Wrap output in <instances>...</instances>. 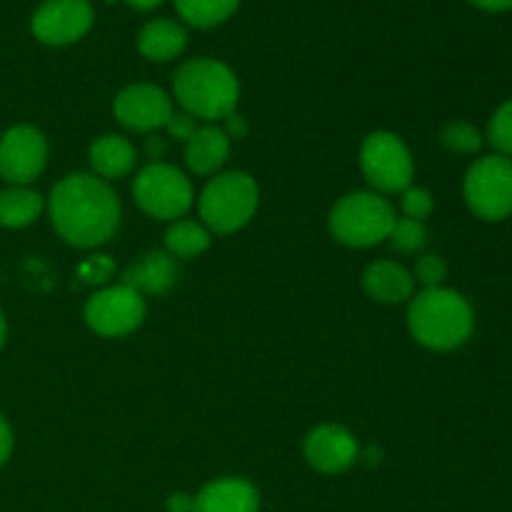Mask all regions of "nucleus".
Wrapping results in <instances>:
<instances>
[{"label":"nucleus","mask_w":512,"mask_h":512,"mask_svg":"<svg viewBox=\"0 0 512 512\" xmlns=\"http://www.w3.org/2000/svg\"><path fill=\"white\" fill-rule=\"evenodd\" d=\"M210 248V230L195 220H175L165 230V253L173 258L190 260L203 255Z\"/></svg>","instance_id":"412c9836"},{"label":"nucleus","mask_w":512,"mask_h":512,"mask_svg":"<svg viewBox=\"0 0 512 512\" xmlns=\"http://www.w3.org/2000/svg\"><path fill=\"white\" fill-rule=\"evenodd\" d=\"M440 143L458 155H475L483 148V133L465 120H450L440 130Z\"/></svg>","instance_id":"5701e85b"},{"label":"nucleus","mask_w":512,"mask_h":512,"mask_svg":"<svg viewBox=\"0 0 512 512\" xmlns=\"http://www.w3.org/2000/svg\"><path fill=\"white\" fill-rule=\"evenodd\" d=\"M260 203V190L253 175L243 170L220 173L200 193V218L215 235H230L245 228Z\"/></svg>","instance_id":"39448f33"},{"label":"nucleus","mask_w":512,"mask_h":512,"mask_svg":"<svg viewBox=\"0 0 512 512\" xmlns=\"http://www.w3.org/2000/svg\"><path fill=\"white\" fill-rule=\"evenodd\" d=\"M163 143H160V140H150L148 143V153H150V158H160V155H163Z\"/></svg>","instance_id":"f704fd0d"},{"label":"nucleus","mask_w":512,"mask_h":512,"mask_svg":"<svg viewBox=\"0 0 512 512\" xmlns=\"http://www.w3.org/2000/svg\"><path fill=\"white\" fill-rule=\"evenodd\" d=\"M48 165V140L33 125H15L0 138V178L10 185H28Z\"/></svg>","instance_id":"9b49d317"},{"label":"nucleus","mask_w":512,"mask_h":512,"mask_svg":"<svg viewBox=\"0 0 512 512\" xmlns=\"http://www.w3.org/2000/svg\"><path fill=\"white\" fill-rule=\"evenodd\" d=\"M135 160H138V155H135L133 143L123 135H100L88 150V163L93 168V175L103 178L105 183L125 178L135 168Z\"/></svg>","instance_id":"a211bd4d"},{"label":"nucleus","mask_w":512,"mask_h":512,"mask_svg":"<svg viewBox=\"0 0 512 512\" xmlns=\"http://www.w3.org/2000/svg\"><path fill=\"white\" fill-rule=\"evenodd\" d=\"M10 453H13V430H10L8 420L0 415V468L8 463Z\"/></svg>","instance_id":"c756f323"},{"label":"nucleus","mask_w":512,"mask_h":512,"mask_svg":"<svg viewBox=\"0 0 512 512\" xmlns=\"http://www.w3.org/2000/svg\"><path fill=\"white\" fill-rule=\"evenodd\" d=\"M360 170L375 193H403L413 183V155L390 130H375L360 145Z\"/></svg>","instance_id":"6e6552de"},{"label":"nucleus","mask_w":512,"mask_h":512,"mask_svg":"<svg viewBox=\"0 0 512 512\" xmlns=\"http://www.w3.org/2000/svg\"><path fill=\"white\" fill-rule=\"evenodd\" d=\"M110 273H113V263L105 255H95V258L85 260L80 265V278L85 283H105L110 278Z\"/></svg>","instance_id":"cd10ccee"},{"label":"nucleus","mask_w":512,"mask_h":512,"mask_svg":"<svg viewBox=\"0 0 512 512\" xmlns=\"http://www.w3.org/2000/svg\"><path fill=\"white\" fill-rule=\"evenodd\" d=\"M488 143L498 150L495 155L512 158V98L505 100L490 118Z\"/></svg>","instance_id":"393cba45"},{"label":"nucleus","mask_w":512,"mask_h":512,"mask_svg":"<svg viewBox=\"0 0 512 512\" xmlns=\"http://www.w3.org/2000/svg\"><path fill=\"white\" fill-rule=\"evenodd\" d=\"M43 208V195L30 190L28 185H10L0 190V225L3 228H28L40 218Z\"/></svg>","instance_id":"aec40b11"},{"label":"nucleus","mask_w":512,"mask_h":512,"mask_svg":"<svg viewBox=\"0 0 512 512\" xmlns=\"http://www.w3.org/2000/svg\"><path fill=\"white\" fill-rule=\"evenodd\" d=\"M165 508H168V512H195V498H190L185 493H175L170 495Z\"/></svg>","instance_id":"2f4dec72"},{"label":"nucleus","mask_w":512,"mask_h":512,"mask_svg":"<svg viewBox=\"0 0 512 512\" xmlns=\"http://www.w3.org/2000/svg\"><path fill=\"white\" fill-rule=\"evenodd\" d=\"M468 208L488 223L512 215V160L503 155H485L468 168L463 180Z\"/></svg>","instance_id":"423d86ee"},{"label":"nucleus","mask_w":512,"mask_h":512,"mask_svg":"<svg viewBox=\"0 0 512 512\" xmlns=\"http://www.w3.org/2000/svg\"><path fill=\"white\" fill-rule=\"evenodd\" d=\"M230 155V138L218 125H205L195 130L185 143V163L195 175H213L225 165Z\"/></svg>","instance_id":"f3484780"},{"label":"nucleus","mask_w":512,"mask_h":512,"mask_svg":"<svg viewBox=\"0 0 512 512\" xmlns=\"http://www.w3.org/2000/svg\"><path fill=\"white\" fill-rule=\"evenodd\" d=\"M303 453L310 468L325 475L345 473L360 458L355 435L348 428H343V425L333 423L310 430L303 443Z\"/></svg>","instance_id":"ddd939ff"},{"label":"nucleus","mask_w":512,"mask_h":512,"mask_svg":"<svg viewBox=\"0 0 512 512\" xmlns=\"http://www.w3.org/2000/svg\"><path fill=\"white\" fill-rule=\"evenodd\" d=\"M225 135H228V138H245V135H248V123H245V118L243 115H238V113H233V115H228V118H225Z\"/></svg>","instance_id":"7c9ffc66"},{"label":"nucleus","mask_w":512,"mask_h":512,"mask_svg":"<svg viewBox=\"0 0 512 512\" xmlns=\"http://www.w3.org/2000/svg\"><path fill=\"white\" fill-rule=\"evenodd\" d=\"M195 512H260V493L243 478H220L195 495Z\"/></svg>","instance_id":"4468645a"},{"label":"nucleus","mask_w":512,"mask_h":512,"mask_svg":"<svg viewBox=\"0 0 512 512\" xmlns=\"http://www.w3.org/2000/svg\"><path fill=\"white\" fill-rule=\"evenodd\" d=\"M133 198L143 213L158 220H178L193 205V185L183 170L168 163H150L133 180Z\"/></svg>","instance_id":"0eeeda50"},{"label":"nucleus","mask_w":512,"mask_h":512,"mask_svg":"<svg viewBox=\"0 0 512 512\" xmlns=\"http://www.w3.org/2000/svg\"><path fill=\"white\" fill-rule=\"evenodd\" d=\"M363 288L378 303L398 305L413 298L415 278L410 270L393 263V260H378V263H370L365 268Z\"/></svg>","instance_id":"dca6fc26"},{"label":"nucleus","mask_w":512,"mask_h":512,"mask_svg":"<svg viewBox=\"0 0 512 512\" xmlns=\"http://www.w3.org/2000/svg\"><path fill=\"white\" fill-rule=\"evenodd\" d=\"M48 213L60 238L75 248L108 243L120 225V200L103 178L73 173L53 185Z\"/></svg>","instance_id":"f257e3e1"},{"label":"nucleus","mask_w":512,"mask_h":512,"mask_svg":"<svg viewBox=\"0 0 512 512\" xmlns=\"http://www.w3.org/2000/svg\"><path fill=\"white\" fill-rule=\"evenodd\" d=\"M240 0H175L178 15L193 28H215L238 10Z\"/></svg>","instance_id":"4be33fe9"},{"label":"nucleus","mask_w":512,"mask_h":512,"mask_svg":"<svg viewBox=\"0 0 512 512\" xmlns=\"http://www.w3.org/2000/svg\"><path fill=\"white\" fill-rule=\"evenodd\" d=\"M93 8L88 0H45L30 18L35 40L50 48L78 43L93 28Z\"/></svg>","instance_id":"9d476101"},{"label":"nucleus","mask_w":512,"mask_h":512,"mask_svg":"<svg viewBox=\"0 0 512 512\" xmlns=\"http://www.w3.org/2000/svg\"><path fill=\"white\" fill-rule=\"evenodd\" d=\"M5 335H8V325H5V315L3 310H0V348L5 345Z\"/></svg>","instance_id":"c9c22d12"},{"label":"nucleus","mask_w":512,"mask_h":512,"mask_svg":"<svg viewBox=\"0 0 512 512\" xmlns=\"http://www.w3.org/2000/svg\"><path fill=\"white\" fill-rule=\"evenodd\" d=\"M165 128H168L170 138H173V140H180V143H188V140L195 135V130H198V123H195L193 115L173 113V118L168 120V125H165Z\"/></svg>","instance_id":"c85d7f7f"},{"label":"nucleus","mask_w":512,"mask_h":512,"mask_svg":"<svg viewBox=\"0 0 512 512\" xmlns=\"http://www.w3.org/2000/svg\"><path fill=\"white\" fill-rule=\"evenodd\" d=\"M173 93L185 113L195 120H225L235 113L240 100L238 75L215 58H195L178 68L173 78Z\"/></svg>","instance_id":"7ed1b4c3"},{"label":"nucleus","mask_w":512,"mask_h":512,"mask_svg":"<svg viewBox=\"0 0 512 512\" xmlns=\"http://www.w3.org/2000/svg\"><path fill=\"white\" fill-rule=\"evenodd\" d=\"M448 275V265L440 255H423L415 265V278L425 285V288H440Z\"/></svg>","instance_id":"bb28decb"},{"label":"nucleus","mask_w":512,"mask_h":512,"mask_svg":"<svg viewBox=\"0 0 512 512\" xmlns=\"http://www.w3.org/2000/svg\"><path fill=\"white\" fill-rule=\"evenodd\" d=\"M400 208H403L405 218H413L423 223V220L430 218V213H433L435 200L433 195H430V190L410 185V188H405L403 193H400Z\"/></svg>","instance_id":"a878e982"},{"label":"nucleus","mask_w":512,"mask_h":512,"mask_svg":"<svg viewBox=\"0 0 512 512\" xmlns=\"http://www.w3.org/2000/svg\"><path fill=\"white\" fill-rule=\"evenodd\" d=\"M83 318L95 335L123 338L138 330L145 320V300L128 285H110L85 303Z\"/></svg>","instance_id":"1a4fd4ad"},{"label":"nucleus","mask_w":512,"mask_h":512,"mask_svg":"<svg viewBox=\"0 0 512 512\" xmlns=\"http://www.w3.org/2000/svg\"><path fill=\"white\" fill-rule=\"evenodd\" d=\"M188 45V33L180 23L168 18L150 20L138 33V50L153 63H168L178 58Z\"/></svg>","instance_id":"6ab92c4d"},{"label":"nucleus","mask_w":512,"mask_h":512,"mask_svg":"<svg viewBox=\"0 0 512 512\" xmlns=\"http://www.w3.org/2000/svg\"><path fill=\"white\" fill-rule=\"evenodd\" d=\"M125 3L130 5V8H138V10H153L158 8L163 0H125Z\"/></svg>","instance_id":"72a5a7b5"},{"label":"nucleus","mask_w":512,"mask_h":512,"mask_svg":"<svg viewBox=\"0 0 512 512\" xmlns=\"http://www.w3.org/2000/svg\"><path fill=\"white\" fill-rule=\"evenodd\" d=\"M395 210L375 190H355L333 205L328 218L330 235L348 248H373L390 238Z\"/></svg>","instance_id":"20e7f679"},{"label":"nucleus","mask_w":512,"mask_h":512,"mask_svg":"<svg viewBox=\"0 0 512 512\" xmlns=\"http://www.w3.org/2000/svg\"><path fill=\"white\" fill-rule=\"evenodd\" d=\"M388 240L400 253H420L425 248V243H428V230H425V225L420 220L395 218Z\"/></svg>","instance_id":"b1692460"},{"label":"nucleus","mask_w":512,"mask_h":512,"mask_svg":"<svg viewBox=\"0 0 512 512\" xmlns=\"http://www.w3.org/2000/svg\"><path fill=\"white\" fill-rule=\"evenodd\" d=\"M113 113L123 128L150 133V130L165 128L173 118V100L158 85L135 83L115 95Z\"/></svg>","instance_id":"f8f14e48"},{"label":"nucleus","mask_w":512,"mask_h":512,"mask_svg":"<svg viewBox=\"0 0 512 512\" xmlns=\"http://www.w3.org/2000/svg\"><path fill=\"white\" fill-rule=\"evenodd\" d=\"M120 283L140 295H165L178 283V263L165 250H153V253H145L143 258L128 265Z\"/></svg>","instance_id":"2eb2a0df"},{"label":"nucleus","mask_w":512,"mask_h":512,"mask_svg":"<svg viewBox=\"0 0 512 512\" xmlns=\"http://www.w3.org/2000/svg\"><path fill=\"white\" fill-rule=\"evenodd\" d=\"M475 315L458 290L425 288L410 300L408 328L423 348L448 353L468 343L473 335Z\"/></svg>","instance_id":"f03ea898"},{"label":"nucleus","mask_w":512,"mask_h":512,"mask_svg":"<svg viewBox=\"0 0 512 512\" xmlns=\"http://www.w3.org/2000/svg\"><path fill=\"white\" fill-rule=\"evenodd\" d=\"M475 8L488 10V13H505V10H512V0H470Z\"/></svg>","instance_id":"473e14b6"}]
</instances>
